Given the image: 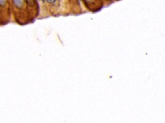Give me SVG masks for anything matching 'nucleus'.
I'll list each match as a JSON object with an SVG mask.
<instances>
[{
	"instance_id": "39448f33",
	"label": "nucleus",
	"mask_w": 165,
	"mask_h": 123,
	"mask_svg": "<svg viewBox=\"0 0 165 123\" xmlns=\"http://www.w3.org/2000/svg\"><path fill=\"white\" fill-rule=\"evenodd\" d=\"M85 1H91V0H85Z\"/></svg>"
},
{
	"instance_id": "f257e3e1",
	"label": "nucleus",
	"mask_w": 165,
	"mask_h": 123,
	"mask_svg": "<svg viewBox=\"0 0 165 123\" xmlns=\"http://www.w3.org/2000/svg\"><path fill=\"white\" fill-rule=\"evenodd\" d=\"M12 1L16 7L20 8L23 7V0H12Z\"/></svg>"
},
{
	"instance_id": "20e7f679",
	"label": "nucleus",
	"mask_w": 165,
	"mask_h": 123,
	"mask_svg": "<svg viewBox=\"0 0 165 123\" xmlns=\"http://www.w3.org/2000/svg\"><path fill=\"white\" fill-rule=\"evenodd\" d=\"M46 1L49 3H53V2H54L55 0H46Z\"/></svg>"
},
{
	"instance_id": "f03ea898",
	"label": "nucleus",
	"mask_w": 165,
	"mask_h": 123,
	"mask_svg": "<svg viewBox=\"0 0 165 123\" xmlns=\"http://www.w3.org/2000/svg\"><path fill=\"white\" fill-rule=\"evenodd\" d=\"M6 2H7L6 0H0V6L1 7H4L6 4Z\"/></svg>"
},
{
	"instance_id": "7ed1b4c3",
	"label": "nucleus",
	"mask_w": 165,
	"mask_h": 123,
	"mask_svg": "<svg viewBox=\"0 0 165 123\" xmlns=\"http://www.w3.org/2000/svg\"><path fill=\"white\" fill-rule=\"evenodd\" d=\"M26 1H27L28 4H29L31 6L32 5V2H33V0H26Z\"/></svg>"
}]
</instances>
